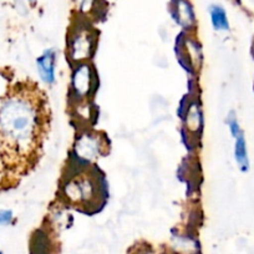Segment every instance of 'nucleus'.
Segmentation results:
<instances>
[{"label": "nucleus", "mask_w": 254, "mask_h": 254, "mask_svg": "<svg viewBox=\"0 0 254 254\" xmlns=\"http://www.w3.org/2000/svg\"><path fill=\"white\" fill-rule=\"evenodd\" d=\"M209 21H211L212 29L217 33H228L231 30V23H229L228 13L226 8L221 4L213 3L208 6Z\"/></svg>", "instance_id": "obj_10"}, {"label": "nucleus", "mask_w": 254, "mask_h": 254, "mask_svg": "<svg viewBox=\"0 0 254 254\" xmlns=\"http://www.w3.org/2000/svg\"><path fill=\"white\" fill-rule=\"evenodd\" d=\"M0 254H3V252H1V249H0Z\"/></svg>", "instance_id": "obj_16"}, {"label": "nucleus", "mask_w": 254, "mask_h": 254, "mask_svg": "<svg viewBox=\"0 0 254 254\" xmlns=\"http://www.w3.org/2000/svg\"><path fill=\"white\" fill-rule=\"evenodd\" d=\"M104 148V142L99 135L92 132H84L75 141L74 158H76L79 166H89L92 161L96 160L101 155Z\"/></svg>", "instance_id": "obj_5"}, {"label": "nucleus", "mask_w": 254, "mask_h": 254, "mask_svg": "<svg viewBox=\"0 0 254 254\" xmlns=\"http://www.w3.org/2000/svg\"><path fill=\"white\" fill-rule=\"evenodd\" d=\"M44 126L40 100L28 89H10L0 100V145L6 152L23 157L39 143Z\"/></svg>", "instance_id": "obj_1"}, {"label": "nucleus", "mask_w": 254, "mask_h": 254, "mask_svg": "<svg viewBox=\"0 0 254 254\" xmlns=\"http://www.w3.org/2000/svg\"><path fill=\"white\" fill-rule=\"evenodd\" d=\"M59 50L56 48H48L36 58L35 65L39 79L46 86H53L56 82Z\"/></svg>", "instance_id": "obj_7"}, {"label": "nucleus", "mask_w": 254, "mask_h": 254, "mask_svg": "<svg viewBox=\"0 0 254 254\" xmlns=\"http://www.w3.org/2000/svg\"><path fill=\"white\" fill-rule=\"evenodd\" d=\"M226 125H227V127H228V131H229V133H231V136L233 140L234 138L238 137V136L243 135L244 133L243 128H242L241 121H239L238 116H237V114L234 111H231L228 115H227Z\"/></svg>", "instance_id": "obj_12"}, {"label": "nucleus", "mask_w": 254, "mask_h": 254, "mask_svg": "<svg viewBox=\"0 0 254 254\" xmlns=\"http://www.w3.org/2000/svg\"><path fill=\"white\" fill-rule=\"evenodd\" d=\"M26 1H28V3H30V4H35L36 3V0H26Z\"/></svg>", "instance_id": "obj_15"}, {"label": "nucleus", "mask_w": 254, "mask_h": 254, "mask_svg": "<svg viewBox=\"0 0 254 254\" xmlns=\"http://www.w3.org/2000/svg\"><path fill=\"white\" fill-rule=\"evenodd\" d=\"M168 14L173 23L180 26L182 31L194 34L198 23L193 4L190 3V0H170Z\"/></svg>", "instance_id": "obj_6"}, {"label": "nucleus", "mask_w": 254, "mask_h": 254, "mask_svg": "<svg viewBox=\"0 0 254 254\" xmlns=\"http://www.w3.org/2000/svg\"><path fill=\"white\" fill-rule=\"evenodd\" d=\"M14 219H15V216L11 209L0 208V226H10L14 223Z\"/></svg>", "instance_id": "obj_13"}, {"label": "nucleus", "mask_w": 254, "mask_h": 254, "mask_svg": "<svg viewBox=\"0 0 254 254\" xmlns=\"http://www.w3.org/2000/svg\"><path fill=\"white\" fill-rule=\"evenodd\" d=\"M100 185L95 176L87 175L86 172L75 173L65 182L63 187L64 196L71 203L79 206H91L99 196Z\"/></svg>", "instance_id": "obj_2"}, {"label": "nucleus", "mask_w": 254, "mask_h": 254, "mask_svg": "<svg viewBox=\"0 0 254 254\" xmlns=\"http://www.w3.org/2000/svg\"><path fill=\"white\" fill-rule=\"evenodd\" d=\"M96 46V34L85 24H76L71 28L66 39V50L71 63H85L91 58Z\"/></svg>", "instance_id": "obj_3"}, {"label": "nucleus", "mask_w": 254, "mask_h": 254, "mask_svg": "<svg viewBox=\"0 0 254 254\" xmlns=\"http://www.w3.org/2000/svg\"><path fill=\"white\" fill-rule=\"evenodd\" d=\"M1 180H3V171L0 168V183H1Z\"/></svg>", "instance_id": "obj_14"}, {"label": "nucleus", "mask_w": 254, "mask_h": 254, "mask_svg": "<svg viewBox=\"0 0 254 254\" xmlns=\"http://www.w3.org/2000/svg\"><path fill=\"white\" fill-rule=\"evenodd\" d=\"M187 34L186 31H181L175 40V54L178 64L183 70L190 75V77H194L197 74V70L194 69L193 64L190 61V55H188L187 46H186V40H187Z\"/></svg>", "instance_id": "obj_9"}, {"label": "nucleus", "mask_w": 254, "mask_h": 254, "mask_svg": "<svg viewBox=\"0 0 254 254\" xmlns=\"http://www.w3.org/2000/svg\"><path fill=\"white\" fill-rule=\"evenodd\" d=\"M233 157L236 165L241 172L246 173L251 170V158H249L248 143H247L246 135H241L234 138L233 146Z\"/></svg>", "instance_id": "obj_11"}, {"label": "nucleus", "mask_w": 254, "mask_h": 254, "mask_svg": "<svg viewBox=\"0 0 254 254\" xmlns=\"http://www.w3.org/2000/svg\"><path fill=\"white\" fill-rule=\"evenodd\" d=\"M0 100H1V99H0Z\"/></svg>", "instance_id": "obj_17"}, {"label": "nucleus", "mask_w": 254, "mask_h": 254, "mask_svg": "<svg viewBox=\"0 0 254 254\" xmlns=\"http://www.w3.org/2000/svg\"><path fill=\"white\" fill-rule=\"evenodd\" d=\"M96 84L95 70L89 61L75 64L70 77V97L77 104L85 102L94 92Z\"/></svg>", "instance_id": "obj_4"}, {"label": "nucleus", "mask_w": 254, "mask_h": 254, "mask_svg": "<svg viewBox=\"0 0 254 254\" xmlns=\"http://www.w3.org/2000/svg\"><path fill=\"white\" fill-rule=\"evenodd\" d=\"M182 124L186 130L194 137H198L203 131V110L198 97H192Z\"/></svg>", "instance_id": "obj_8"}]
</instances>
